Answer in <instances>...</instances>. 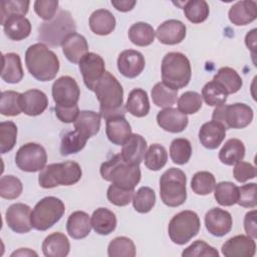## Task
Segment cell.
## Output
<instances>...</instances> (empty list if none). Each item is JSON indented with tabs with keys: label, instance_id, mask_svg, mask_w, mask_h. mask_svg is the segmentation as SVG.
Returning a JSON list of instances; mask_svg holds the SVG:
<instances>
[{
	"label": "cell",
	"instance_id": "obj_1",
	"mask_svg": "<svg viewBox=\"0 0 257 257\" xmlns=\"http://www.w3.org/2000/svg\"><path fill=\"white\" fill-rule=\"evenodd\" d=\"M93 92L99 101V113L107 119L115 115H124L123 89L119 81L109 71H105L96 82Z\"/></svg>",
	"mask_w": 257,
	"mask_h": 257
},
{
	"label": "cell",
	"instance_id": "obj_2",
	"mask_svg": "<svg viewBox=\"0 0 257 257\" xmlns=\"http://www.w3.org/2000/svg\"><path fill=\"white\" fill-rule=\"evenodd\" d=\"M25 64L29 73L39 81L52 80L59 70L57 55L43 43H35L27 48Z\"/></svg>",
	"mask_w": 257,
	"mask_h": 257
},
{
	"label": "cell",
	"instance_id": "obj_3",
	"mask_svg": "<svg viewBox=\"0 0 257 257\" xmlns=\"http://www.w3.org/2000/svg\"><path fill=\"white\" fill-rule=\"evenodd\" d=\"M99 173L103 180L127 190H135L141 181L140 165L125 163L120 154L102 163Z\"/></svg>",
	"mask_w": 257,
	"mask_h": 257
},
{
	"label": "cell",
	"instance_id": "obj_4",
	"mask_svg": "<svg viewBox=\"0 0 257 257\" xmlns=\"http://www.w3.org/2000/svg\"><path fill=\"white\" fill-rule=\"evenodd\" d=\"M163 82L178 90L188 85L192 76L191 63L188 57L181 52L167 53L161 64Z\"/></svg>",
	"mask_w": 257,
	"mask_h": 257
},
{
	"label": "cell",
	"instance_id": "obj_5",
	"mask_svg": "<svg viewBox=\"0 0 257 257\" xmlns=\"http://www.w3.org/2000/svg\"><path fill=\"white\" fill-rule=\"evenodd\" d=\"M81 176L82 171L79 164L74 161H66L45 166L39 173L38 183L44 189L71 186L76 184Z\"/></svg>",
	"mask_w": 257,
	"mask_h": 257
},
{
	"label": "cell",
	"instance_id": "obj_6",
	"mask_svg": "<svg viewBox=\"0 0 257 257\" xmlns=\"http://www.w3.org/2000/svg\"><path fill=\"white\" fill-rule=\"evenodd\" d=\"M76 24L67 10H60L53 19L43 22L38 28V38L49 46L62 45L65 38L74 33Z\"/></svg>",
	"mask_w": 257,
	"mask_h": 257
},
{
	"label": "cell",
	"instance_id": "obj_7",
	"mask_svg": "<svg viewBox=\"0 0 257 257\" xmlns=\"http://www.w3.org/2000/svg\"><path fill=\"white\" fill-rule=\"evenodd\" d=\"M186 183L187 178L182 170H167L160 179V196L163 203L169 207L183 205L187 199Z\"/></svg>",
	"mask_w": 257,
	"mask_h": 257
},
{
	"label": "cell",
	"instance_id": "obj_8",
	"mask_svg": "<svg viewBox=\"0 0 257 257\" xmlns=\"http://www.w3.org/2000/svg\"><path fill=\"white\" fill-rule=\"evenodd\" d=\"M64 203L52 196L38 201L31 212V224L35 230L46 231L56 224L64 215Z\"/></svg>",
	"mask_w": 257,
	"mask_h": 257
},
{
	"label": "cell",
	"instance_id": "obj_9",
	"mask_svg": "<svg viewBox=\"0 0 257 257\" xmlns=\"http://www.w3.org/2000/svg\"><path fill=\"white\" fill-rule=\"evenodd\" d=\"M201 227L197 213L185 210L176 214L170 221L168 233L170 239L178 245H184L195 237Z\"/></svg>",
	"mask_w": 257,
	"mask_h": 257
},
{
	"label": "cell",
	"instance_id": "obj_10",
	"mask_svg": "<svg viewBox=\"0 0 257 257\" xmlns=\"http://www.w3.org/2000/svg\"><path fill=\"white\" fill-rule=\"evenodd\" d=\"M253 109L245 103L222 104L216 106L212 114V120L221 122L225 128H244L253 119Z\"/></svg>",
	"mask_w": 257,
	"mask_h": 257
},
{
	"label": "cell",
	"instance_id": "obj_11",
	"mask_svg": "<svg viewBox=\"0 0 257 257\" xmlns=\"http://www.w3.org/2000/svg\"><path fill=\"white\" fill-rule=\"evenodd\" d=\"M47 162L45 149L36 143H27L19 148L15 155L16 166L23 172L41 171Z\"/></svg>",
	"mask_w": 257,
	"mask_h": 257
},
{
	"label": "cell",
	"instance_id": "obj_12",
	"mask_svg": "<svg viewBox=\"0 0 257 257\" xmlns=\"http://www.w3.org/2000/svg\"><path fill=\"white\" fill-rule=\"evenodd\" d=\"M52 97L55 105L73 106L77 104L80 89L74 78L65 75L57 78L52 84Z\"/></svg>",
	"mask_w": 257,
	"mask_h": 257
},
{
	"label": "cell",
	"instance_id": "obj_13",
	"mask_svg": "<svg viewBox=\"0 0 257 257\" xmlns=\"http://www.w3.org/2000/svg\"><path fill=\"white\" fill-rule=\"evenodd\" d=\"M78 66L85 86L93 91L96 82L105 72L103 58L94 52H87L78 62Z\"/></svg>",
	"mask_w": 257,
	"mask_h": 257
},
{
	"label": "cell",
	"instance_id": "obj_14",
	"mask_svg": "<svg viewBox=\"0 0 257 257\" xmlns=\"http://www.w3.org/2000/svg\"><path fill=\"white\" fill-rule=\"evenodd\" d=\"M8 227L15 233H28L33 227L31 224V208L23 203H15L8 207L5 213Z\"/></svg>",
	"mask_w": 257,
	"mask_h": 257
},
{
	"label": "cell",
	"instance_id": "obj_15",
	"mask_svg": "<svg viewBox=\"0 0 257 257\" xmlns=\"http://www.w3.org/2000/svg\"><path fill=\"white\" fill-rule=\"evenodd\" d=\"M233 225L231 214L220 208H212L205 215V226L208 232L215 237H223L228 234Z\"/></svg>",
	"mask_w": 257,
	"mask_h": 257
},
{
	"label": "cell",
	"instance_id": "obj_16",
	"mask_svg": "<svg viewBox=\"0 0 257 257\" xmlns=\"http://www.w3.org/2000/svg\"><path fill=\"white\" fill-rule=\"evenodd\" d=\"M117 69L127 78H135L139 76L145 69L146 61L144 55L134 49H126L119 53L117 57Z\"/></svg>",
	"mask_w": 257,
	"mask_h": 257
},
{
	"label": "cell",
	"instance_id": "obj_17",
	"mask_svg": "<svg viewBox=\"0 0 257 257\" xmlns=\"http://www.w3.org/2000/svg\"><path fill=\"white\" fill-rule=\"evenodd\" d=\"M225 257H253L256 252V243L248 235H237L228 239L221 248Z\"/></svg>",
	"mask_w": 257,
	"mask_h": 257
},
{
	"label": "cell",
	"instance_id": "obj_18",
	"mask_svg": "<svg viewBox=\"0 0 257 257\" xmlns=\"http://www.w3.org/2000/svg\"><path fill=\"white\" fill-rule=\"evenodd\" d=\"M186 25L177 19H170L163 22L156 31L159 41L166 45H175L181 43L186 37Z\"/></svg>",
	"mask_w": 257,
	"mask_h": 257
},
{
	"label": "cell",
	"instance_id": "obj_19",
	"mask_svg": "<svg viewBox=\"0 0 257 257\" xmlns=\"http://www.w3.org/2000/svg\"><path fill=\"white\" fill-rule=\"evenodd\" d=\"M157 122L166 132L177 134L183 132L189 122L187 114L174 107H166L158 112Z\"/></svg>",
	"mask_w": 257,
	"mask_h": 257
},
{
	"label": "cell",
	"instance_id": "obj_20",
	"mask_svg": "<svg viewBox=\"0 0 257 257\" xmlns=\"http://www.w3.org/2000/svg\"><path fill=\"white\" fill-rule=\"evenodd\" d=\"M48 106L47 95L39 89H28L20 95V107L22 112L29 116L41 114Z\"/></svg>",
	"mask_w": 257,
	"mask_h": 257
},
{
	"label": "cell",
	"instance_id": "obj_21",
	"mask_svg": "<svg viewBox=\"0 0 257 257\" xmlns=\"http://www.w3.org/2000/svg\"><path fill=\"white\" fill-rule=\"evenodd\" d=\"M147 152V141L144 137L132 134L122 145L119 153L123 161L132 165H140L145 158Z\"/></svg>",
	"mask_w": 257,
	"mask_h": 257
},
{
	"label": "cell",
	"instance_id": "obj_22",
	"mask_svg": "<svg viewBox=\"0 0 257 257\" xmlns=\"http://www.w3.org/2000/svg\"><path fill=\"white\" fill-rule=\"evenodd\" d=\"M105 134L110 143L122 146L132 135V127L124 115H115L105 119Z\"/></svg>",
	"mask_w": 257,
	"mask_h": 257
},
{
	"label": "cell",
	"instance_id": "obj_23",
	"mask_svg": "<svg viewBox=\"0 0 257 257\" xmlns=\"http://www.w3.org/2000/svg\"><path fill=\"white\" fill-rule=\"evenodd\" d=\"M226 137L225 126L215 120H210L202 124L199 131V141L203 147L209 150L217 149Z\"/></svg>",
	"mask_w": 257,
	"mask_h": 257
},
{
	"label": "cell",
	"instance_id": "obj_24",
	"mask_svg": "<svg viewBox=\"0 0 257 257\" xmlns=\"http://www.w3.org/2000/svg\"><path fill=\"white\" fill-rule=\"evenodd\" d=\"M228 16L237 26L247 25L257 18V3L252 0L238 1L229 9Z\"/></svg>",
	"mask_w": 257,
	"mask_h": 257
},
{
	"label": "cell",
	"instance_id": "obj_25",
	"mask_svg": "<svg viewBox=\"0 0 257 257\" xmlns=\"http://www.w3.org/2000/svg\"><path fill=\"white\" fill-rule=\"evenodd\" d=\"M61 47L64 56L72 63H78L88 52V43L85 37L76 32L68 35L63 41Z\"/></svg>",
	"mask_w": 257,
	"mask_h": 257
},
{
	"label": "cell",
	"instance_id": "obj_26",
	"mask_svg": "<svg viewBox=\"0 0 257 257\" xmlns=\"http://www.w3.org/2000/svg\"><path fill=\"white\" fill-rule=\"evenodd\" d=\"M5 35L14 41L27 38L31 32L30 21L22 15H12L2 23Z\"/></svg>",
	"mask_w": 257,
	"mask_h": 257
},
{
	"label": "cell",
	"instance_id": "obj_27",
	"mask_svg": "<svg viewBox=\"0 0 257 257\" xmlns=\"http://www.w3.org/2000/svg\"><path fill=\"white\" fill-rule=\"evenodd\" d=\"M70 250L68 238L61 232L48 235L42 243V252L46 257H65Z\"/></svg>",
	"mask_w": 257,
	"mask_h": 257
},
{
	"label": "cell",
	"instance_id": "obj_28",
	"mask_svg": "<svg viewBox=\"0 0 257 257\" xmlns=\"http://www.w3.org/2000/svg\"><path fill=\"white\" fill-rule=\"evenodd\" d=\"M66 230L68 235L73 239L78 240L85 238L91 230L90 217L83 211L71 213L66 222Z\"/></svg>",
	"mask_w": 257,
	"mask_h": 257
},
{
	"label": "cell",
	"instance_id": "obj_29",
	"mask_svg": "<svg viewBox=\"0 0 257 257\" xmlns=\"http://www.w3.org/2000/svg\"><path fill=\"white\" fill-rule=\"evenodd\" d=\"M89 28L97 35H108L115 28V18L113 14L106 9H97L89 17Z\"/></svg>",
	"mask_w": 257,
	"mask_h": 257
},
{
	"label": "cell",
	"instance_id": "obj_30",
	"mask_svg": "<svg viewBox=\"0 0 257 257\" xmlns=\"http://www.w3.org/2000/svg\"><path fill=\"white\" fill-rule=\"evenodd\" d=\"M100 118L101 115L99 112L92 110H81L73 122L74 130L85 138L89 139L98 133L100 128Z\"/></svg>",
	"mask_w": 257,
	"mask_h": 257
},
{
	"label": "cell",
	"instance_id": "obj_31",
	"mask_svg": "<svg viewBox=\"0 0 257 257\" xmlns=\"http://www.w3.org/2000/svg\"><path fill=\"white\" fill-rule=\"evenodd\" d=\"M2 61L1 78L7 83H18L24 75L20 56L14 52L6 53L2 55Z\"/></svg>",
	"mask_w": 257,
	"mask_h": 257
},
{
	"label": "cell",
	"instance_id": "obj_32",
	"mask_svg": "<svg viewBox=\"0 0 257 257\" xmlns=\"http://www.w3.org/2000/svg\"><path fill=\"white\" fill-rule=\"evenodd\" d=\"M91 227L99 235H108L116 227V217L107 208H98L93 211L91 216Z\"/></svg>",
	"mask_w": 257,
	"mask_h": 257
},
{
	"label": "cell",
	"instance_id": "obj_33",
	"mask_svg": "<svg viewBox=\"0 0 257 257\" xmlns=\"http://www.w3.org/2000/svg\"><path fill=\"white\" fill-rule=\"evenodd\" d=\"M124 107L134 116H146L150 111V101L147 91L143 88H134L128 93Z\"/></svg>",
	"mask_w": 257,
	"mask_h": 257
},
{
	"label": "cell",
	"instance_id": "obj_34",
	"mask_svg": "<svg viewBox=\"0 0 257 257\" xmlns=\"http://www.w3.org/2000/svg\"><path fill=\"white\" fill-rule=\"evenodd\" d=\"M244 157L245 146L239 139L228 140L219 152V160L227 166H233L241 162Z\"/></svg>",
	"mask_w": 257,
	"mask_h": 257
},
{
	"label": "cell",
	"instance_id": "obj_35",
	"mask_svg": "<svg viewBox=\"0 0 257 257\" xmlns=\"http://www.w3.org/2000/svg\"><path fill=\"white\" fill-rule=\"evenodd\" d=\"M213 80L221 85L228 94L237 92L243 84L241 76L231 67H222L215 74Z\"/></svg>",
	"mask_w": 257,
	"mask_h": 257
},
{
	"label": "cell",
	"instance_id": "obj_36",
	"mask_svg": "<svg viewBox=\"0 0 257 257\" xmlns=\"http://www.w3.org/2000/svg\"><path fill=\"white\" fill-rule=\"evenodd\" d=\"M127 35L132 43L144 47L154 42L156 31L152 25L146 22H137L130 27Z\"/></svg>",
	"mask_w": 257,
	"mask_h": 257
},
{
	"label": "cell",
	"instance_id": "obj_37",
	"mask_svg": "<svg viewBox=\"0 0 257 257\" xmlns=\"http://www.w3.org/2000/svg\"><path fill=\"white\" fill-rule=\"evenodd\" d=\"M153 102L159 107H171L177 102L178 90L167 86L163 81L154 85L151 91Z\"/></svg>",
	"mask_w": 257,
	"mask_h": 257
},
{
	"label": "cell",
	"instance_id": "obj_38",
	"mask_svg": "<svg viewBox=\"0 0 257 257\" xmlns=\"http://www.w3.org/2000/svg\"><path fill=\"white\" fill-rule=\"evenodd\" d=\"M214 197L221 206H233L238 201V187L231 182H220L215 185Z\"/></svg>",
	"mask_w": 257,
	"mask_h": 257
},
{
	"label": "cell",
	"instance_id": "obj_39",
	"mask_svg": "<svg viewBox=\"0 0 257 257\" xmlns=\"http://www.w3.org/2000/svg\"><path fill=\"white\" fill-rule=\"evenodd\" d=\"M183 9L187 19L194 24L204 22L210 13L209 5L205 0L187 1Z\"/></svg>",
	"mask_w": 257,
	"mask_h": 257
},
{
	"label": "cell",
	"instance_id": "obj_40",
	"mask_svg": "<svg viewBox=\"0 0 257 257\" xmlns=\"http://www.w3.org/2000/svg\"><path fill=\"white\" fill-rule=\"evenodd\" d=\"M145 166L151 171H159L165 167L168 161V153L160 144H153L145 155Z\"/></svg>",
	"mask_w": 257,
	"mask_h": 257
},
{
	"label": "cell",
	"instance_id": "obj_41",
	"mask_svg": "<svg viewBox=\"0 0 257 257\" xmlns=\"http://www.w3.org/2000/svg\"><path fill=\"white\" fill-rule=\"evenodd\" d=\"M107 255L109 257H135V243L127 237H115L107 246Z\"/></svg>",
	"mask_w": 257,
	"mask_h": 257
},
{
	"label": "cell",
	"instance_id": "obj_42",
	"mask_svg": "<svg viewBox=\"0 0 257 257\" xmlns=\"http://www.w3.org/2000/svg\"><path fill=\"white\" fill-rule=\"evenodd\" d=\"M202 98L210 106H220L225 104L228 93L214 80L207 82L202 88Z\"/></svg>",
	"mask_w": 257,
	"mask_h": 257
},
{
	"label": "cell",
	"instance_id": "obj_43",
	"mask_svg": "<svg viewBox=\"0 0 257 257\" xmlns=\"http://www.w3.org/2000/svg\"><path fill=\"white\" fill-rule=\"evenodd\" d=\"M134 209L142 214L149 213L156 204V194L150 187H141L133 197Z\"/></svg>",
	"mask_w": 257,
	"mask_h": 257
},
{
	"label": "cell",
	"instance_id": "obj_44",
	"mask_svg": "<svg viewBox=\"0 0 257 257\" xmlns=\"http://www.w3.org/2000/svg\"><path fill=\"white\" fill-rule=\"evenodd\" d=\"M192 156V146L189 140L184 138L175 139L170 146V157L173 163L177 165H185Z\"/></svg>",
	"mask_w": 257,
	"mask_h": 257
},
{
	"label": "cell",
	"instance_id": "obj_45",
	"mask_svg": "<svg viewBox=\"0 0 257 257\" xmlns=\"http://www.w3.org/2000/svg\"><path fill=\"white\" fill-rule=\"evenodd\" d=\"M87 138L79 134L77 131H72L63 136L60 144V153L62 156H68L80 152L86 145Z\"/></svg>",
	"mask_w": 257,
	"mask_h": 257
},
{
	"label": "cell",
	"instance_id": "obj_46",
	"mask_svg": "<svg viewBox=\"0 0 257 257\" xmlns=\"http://www.w3.org/2000/svg\"><path fill=\"white\" fill-rule=\"evenodd\" d=\"M216 185L214 175L207 171L197 172L191 181V188L193 192L200 196L209 195L213 192Z\"/></svg>",
	"mask_w": 257,
	"mask_h": 257
},
{
	"label": "cell",
	"instance_id": "obj_47",
	"mask_svg": "<svg viewBox=\"0 0 257 257\" xmlns=\"http://www.w3.org/2000/svg\"><path fill=\"white\" fill-rule=\"evenodd\" d=\"M21 93L14 90H5L1 93L0 112L6 116H16L22 112L20 107Z\"/></svg>",
	"mask_w": 257,
	"mask_h": 257
},
{
	"label": "cell",
	"instance_id": "obj_48",
	"mask_svg": "<svg viewBox=\"0 0 257 257\" xmlns=\"http://www.w3.org/2000/svg\"><path fill=\"white\" fill-rule=\"evenodd\" d=\"M17 141V126L13 121H2L0 123V153L10 152Z\"/></svg>",
	"mask_w": 257,
	"mask_h": 257
},
{
	"label": "cell",
	"instance_id": "obj_49",
	"mask_svg": "<svg viewBox=\"0 0 257 257\" xmlns=\"http://www.w3.org/2000/svg\"><path fill=\"white\" fill-rule=\"evenodd\" d=\"M30 2L27 0H2L0 3L1 24L12 15L25 16L28 12Z\"/></svg>",
	"mask_w": 257,
	"mask_h": 257
},
{
	"label": "cell",
	"instance_id": "obj_50",
	"mask_svg": "<svg viewBox=\"0 0 257 257\" xmlns=\"http://www.w3.org/2000/svg\"><path fill=\"white\" fill-rule=\"evenodd\" d=\"M23 190L21 181L12 175H6L0 179V196L7 200L17 199Z\"/></svg>",
	"mask_w": 257,
	"mask_h": 257
},
{
	"label": "cell",
	"instance_id": "obj_51",
	"mask_svg": "<svg viewBox=\"0 0 257 257\" xmlns=\"http://www.w3.org/2000/svg\"><path fill=\"white\" fill-rule=\"evenodd\" d=\"M202 96L196 91H186L178 98V109L185 114L196 113L202 107Z\"/></svg>",
	"mask_w": 257,
	"mask_h": 257
},
{
	"label": "cell",
	"instance_id": "obj_52",
	"mask_svg": "<svg viewBox=\"0 0 257 257\" xmlns=\"http://www.w3.org/2000/svg\"><path fill=\"white\" fill-rule=\"evenodd\" d=\"M135 190H127L120 188L114 184H111L106 192L107 200L117 207H123L128 205L134 197Z\"/></svg>",
	"mask_w": 257,
	"mask_h": 257
},
{
	"label": "cell",
	"instance_id": "obj_53",
	"mask_svg": "<svg viewBox=\"0 0 257 257\" xmlns=\"http://www.w3.org/2000/svg\"><path fill=\"white\" fill-rule=\"evenodd\" d=\"M183 257H219V252L203 240H197L182 252Z\"/></svg>",
	"mask_w": 257,
	"mask_h": 257
},
{
	"label": "cell",
	"instance_id": "obj_54",
	"mask_svg": "<svg viewBox=\"0 0 257 257\" xmlns=\"http://www.w3.org/2000/svg\"><path fill=\"white\" fill-rule=\"evenodd\" d=\"M237 204L244 208L256 207V184L250 183L238 187Z\"/></svg>",
	"mask_w": 257,
	"mask_h": 257
},
{
	"label": "cell",
	"instance_id": "obj_55",
	"mask_svg": "<svg viewBox=\"0 0 257 257\" xmlns=\"http://www.w3.org/2000/svg\"><path fill=\"white\" fill-rule=\"evenodd\" d=\"M58 5L57 0H37L34 2V11L41 19L49 21L56 15Z\"/></svg>",
	"mask_w": 257,
	"mask_h": 257
},
{
	"label": "cell",
	"instance_id": "obj_56",
	"mask_svg": "<svg viewBox=\"0 0 257 257\" xmlns=\"http://www.w3.org/2000/svg\"><path fill=\"white\" fill-rule=\"evenodd\" d=\"M233 176L237 182L245 183L248 180L254 179L256 177V168L250 163L241 161L235 164L233 169Z\"/></svg>",
	"mask_w": 257,
	"mask_h": 257
},
{
	"label": "cell",
	"instance_id": "obj_57",
	"mask_svg": "<svg viewBox=\"0 0 257 257\" xmlns=\"http://www.w3.org/2000/svg\"><path fill=\"white\" fill-rule=\"evenodd\" d=\"M55 114L57 118L65 123H71L74 122L79 114V108L78 105L75 104L73 106H59L55 105L54 107Z\"/></svg>",
	"mask_w": 257,
	"mask_h": 257
},
{
	"label": "cell",
	"instance_id": "obj_58",
	"mask_svg": "<svg viewBox=\"0 0 257 257\" xmlns=\"http://www.w3.org/2000/svg\"><path fill=\"white\" fill-rule=\"evenodd\" d=\"M244 229L247 235L253 239L257 237V225H256V210H252L246 213L244 217Z\"/></svg>",
	"mask_w": 257,
	"mask_h": 257
},
{
	"label": "cell",
	"instance_id": "obj_59",
	"mask_svg": "<svg viewBox=\"0 0 257 257\" xmlns=\"http://www.w3.org/2000/svg\"><path fill=\"white\" fill-rule=\"evenodd\" d=\"M136 4L135 0H111V5L120 12L131 11Z\"/></svg>",
	"mask_w": 257,
	"mask_h": 257
},
{
	"label": "cell",
	"instance_id": "obj_60",
	"mask_svg": "<svg viewBox=\"0 0 257 257\" xmlns=\"http://www.w3.org/2000/svg\"><path fill=\"white\" fill-rule=\"evenodd\" d=\"M256 31L257 30L255 28L252 29L246 34V37H245V43L247 47L252 50V52H254L256 48Z\"/></svg>",
	"mask_w": 257,
	"mask_h": 257
},
{
	"label": "cell",
	"instance_id": "obj_61",
	"mask_svg": "<svg viewBox=\"0 0 257 257\" xmlns=\"http://www.w3.org/2000/svg\"><path fill=\"white\" fill-rule=\"evenodd\" d=\"M38 254L35 251L30 250L29 248H20L17 251H14L11 254V257L14 256H37Z\"/></svg>",
	"mask_w": 257,
	"mask_h": 257
}]
</instances>
